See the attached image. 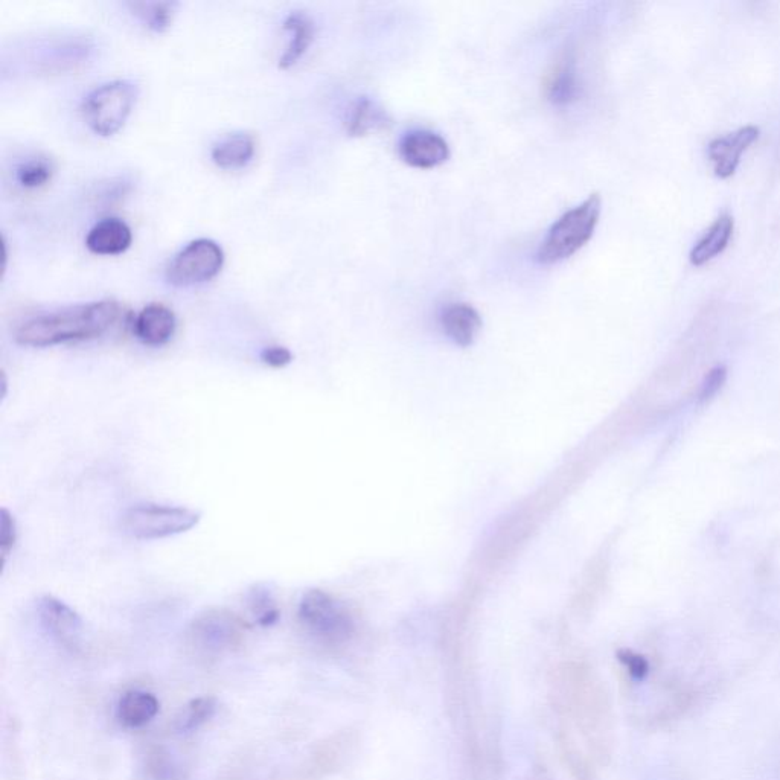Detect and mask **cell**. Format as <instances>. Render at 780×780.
I'll use <instances>...</instances> for the list:
<instances>
[{"instance_id": "7", "label": "cell", "mask_w": 780, "mask_h": 780, "mask_svg": "<svg viewBox=\"0 0 780 780\" xmlns=\"http://www.w3.org/2000/svg\"><path fill=\"white\" fill-rule=\"evenodd\" d=\"M246 624L227 610H208L195 617L189 627V640L203 653L231 651L243 640Z\"/></svg>"}, {"instance_id": "12", "label": "cell", "mask_w": 780, "mask_h": 780, "mask_svg": "<svg viewBox=\"0 0 780 780\" xmlns=\"http://www.w3.org/2000/svg\"><path fill=\"white\" fill-rule=\"evenodd\" d=\"M132 229L121 218L107 217L98 221L86 237V247L95 255L115 256L132 246Z\"/></svg>"}, {"instance_id": "5", "label": "cell", "mask_w": 780, "mask_h": 780, "mask_svg": "<svg viewBox=\"0 0 780 780\" xmlns=\"http://www.w3.org/2000/svg\"><path fill=\"white\" fill-rule=\"evenodd\" d=\"M298 617L314 637L331 645L346 642L354 634V619L348 608L323 590L311 589L302 595Z\"/></svg>"}, {"instance_id": "10", "label": "cell", "mask_w": 780, "mask_h": 780, "mask_svg": "<svg viewBox=\"0 0 780 780\" xmlns=\"http://www.w3.org/2000/svg\"><path fill=\"white\" fill-rule=\"evenodd\" d=\"M400 156L409 167L432 170L450 159V147L438 133L415 130L401 139Z\"/></svg>"}, {"instance_id": "23", "label": "cell", "mask_w": 780, "mask_h": 780, "mask_svg": "<svg viewBox=\"0 0 780 780\" xmlns=\"http://www.w3.org/2000/svg\"><path fill=\"white\" fill-rule=\"evenodd\" d=\"M55 167L48 157H31L17 167L16 180L22 188L39 189L48 185L54 176Z\"/></svg>"}, {"instance_id": "21", "label": "cell", "mask_w": 780, "mask_h": 780, "mask_svg": "<svg viewBox=\"0 0 780 780\" xmlns=\"http://www.w3.org/2000/svg\"><path fill=\"white\" fill-rule=\"evenodd\" d=\"M217 700L214 697H199L189 701L176 721L177 732L192 733L214 718L217 712Z\"/></svg>"}, {"instance_id": "9", "label": "cell", "mask_w": 780, "mask_h": 780, "mask_svg": "<svg viewBox=\"0 0 780 780\" xmlns=\"http://www.w3.org/2000/svg\"><path fill=\"white\" fill-rule=\"evenodd\" d=\"M759 133L761 132L756 125H745L723 138L712 139L707 147V154L713 164L715 176L720 179L732 177L738 170L742 154L758 141Z\"/></svg>"}, {"instance_id": "24", "label": "cell", "mask_w": 780, "mask_h": 780, "mask_svg": "<svg viewBox=\"0 0 780 780\" xmlns=\"http://www.w3.org/2000/svg\"><path fill=\"white\" fill-rule=\"evenodd\" d=\"M0 554H2V563H7L11 550L16 546L17 541V523L13 514L7 508L0 512Z\"/></svg>"}, {"instance_id": "3", "label": "cell", "mask_w": 780, "mask_h": 780, "mask_svg": "<svg viewBox=\"0 0 780 780\" xmlns=\"http://www.w3.org/2000/svg\"><path fill=\"white\" fill-rule=\"evenodd\" d=\"M139 89L133 81L115 80L101 84L84 98V121L96 135L113 136L118 133L138 100Z\"/></svg>"}, {"instance_id": "18", "label": "cell", "mask_w": 780, "mask_h": 780, "mask_svg": "<svg viewBox=\"0 0 780 780\" xmlns=\"http://www.w3.org/2000/svg\"><path fill=\"white\" fill-rule=\"evenodd\" d=\"M246 607L256 625L263 628L273 627L279 621L278 601L269 584H255L246 595Z\"/></svg>"}, {"instance_id": "2", "label": "cell", "mask_w": 780, "mask_h": 780, "mask_svg": "<svg viewBox=\"0 0 780 780\" xmlns=\"http://www.w3.org/2000/svg\"><path fill=\"white\" fill-rule=\"evenodd\" d=\"M601 212V195L590 194L581 205L561 215L554 226L550 227L538 249V263L546 266L561 263L579 252L592 240Z\"/></svg>"}, {"instance_id": "17", "label": "cell", "mask_w": 780, "mask_h": 780, "mask_svg": "<svg viewBox=\"0 0 780 780\" xmlns=\"http://www.w3.org/2000/svg\"><path fill=\"white\" fill-rule=\"evenodd\" d=\"M159 712V701L150 692L128 691L118 703V720L128 729L147 726Z\"/></svg>"}, {"instance_id": "16", "label": "cell", "mask_w": 780, "mask_h": 780, "mask_svg": "<svg viewBox=\"0 0 780 780\" xmlns=\"http://www.w3.org/2000/svg\"><path fill=\"white\" fill-rule=\"evenodd\" d=\"M733 229H735V221H733L732 215L723 214L713 221L712 226L707 229L706 234L692 247L691 253H689V261H691L692 266H704L713 258L721 255L729 246Z\"/></svg>"}, {"instance_id": "1", "label": "cell", "mask_w": 780, "mask_h": 780, "mask_svg": "<svg viewBox=\"0 0 780 780\" xmlns=\"http://www.w3.org/2000/svg\"><path fill=\"white\" fill-rule=\"evenodd\" d=\"M121 316L118 302L109 299L90 302L26 320L17 328L16 340L19 345L31 348L87 342L109 333Z\"/></svg>"}, {"instance_id": "25", "label": "cell", "mask_w": 780, "mask_h": 780, "mask_svg": "<svg viewBox=\"0 0 780 780\" xmlns=\"http://www.w3.org/2000/svg\"><path fill=\"white\" fill-rule=\"evenodd\" d=\"M727 375L729 374H727L726 366H715L707 372L703 383H701L700 394H698L700 403H709L720 394L724 384H726Z\"/></svg>"}, {"instance_id": "15", "label": "cell", "mask_w": 780, "mask_h": 780, "mask_svg": "<svg viewBox=\"0 0 780 780\" xmlns=\"http://www.w3.org/2000/svg\"><path fill=\"white\" fill-rule=\"evenodd\" d=\"M442 328L456 345L470 346L482 328L480 314L468 304H451L441 317Z\"/></svg>"}, {"instance_id": "27", "label": "cell", "mask_w": 780, "mask_h": 780, "mask_svg": "<svg viewBox=\"0 0 780 780\" xmlns=\"http://www.w3.org/2000/svg\"><path fill=\"white\" fill-rule=\"evenodd\" d=\"M264 365L273 369H282L293 362V352L281 345L266 346L259 354Z\"/></svg>"}, {"instance_id": "19", "label": "cell", "mask_w": 780, "mask_h": 780, "mask_svg": "<svg viewBox=\"0 0 780 780\" xmlns=\"http://www.w3.org/2000/svg\"><path fill=\"white\" fill-rule=\"evenodd\" d=\"M387 124V115L375 101L362 98L352 107L348 119V133L355 138L369 135Z\"/></svg>"}, {"instance_id": "26", "label": "cell", "mask_w": 780, "mask_h": 780, "mask_svg": "<svg viewBox=\"0 0 780 780\" xmlns=\"http://www.w3.org/2000/svg\"><path fill=\"white\" fill-rule=\"evenodd\" d=\"M617 660L625 666L633 680L642 681L648 677L649 662L642 654L631 651V649H619L617 651Z\"/></svg>"}, {"instance_id": "20", "label": "cell", "mask_w": 780, "mask_h": 780, "mask_svg": "<svg viewBox=\"0 0 780 780\" xmlns=\"http://www.w3.org/2000/svg\"><path fill=\"white\" fill-rule=\"evenodd\" d=\"M576 93H578V78H576L575 63L569 58L558 64L554 74L550 75L547 96L552 103L564 106L575 100Z\"/></svg>"}, {"instance_id": "8", "label": "cell", "mask_w": 780, "mask_h": 780, "mask_svg": "<svg viewBox=\"0 0 780 780\" xmlns=\"http://www.w3.org/2000/svg\"><path fill=\"white\" fill-rule=\"evenodd\" d=\"M37 616L46 633L69 651L80 649L83 640V619L66 602L55 596H42L37 602Z\"/></svg>"}, {"instance_id": "6", "label": "cell", "mask_w": 780, "mask_h": 780, "mask_svg": "<svg viewBox=\"0 0 780 780\" xmlns=\"http://www.w3.org/2000/svg\"><path fill=\"white\" fill-rule=\"evenodd\" d=\"M223 264L224 252L220 244L209 238H199L174 256L167 269V279L176 287L203 284L215 278Z\"/></svg>"}, {"instance_id": "14", "label": "cell", "mask_w": 780, "mask_h": 780, "mask_svg": "<svg viewBox=\"0 0 780 780\" xmlns=\"http://www.w3.org/2000/svg\"><path fill=\"white\" fill-rule=\"evenodd\" d=\"M255 151L256 141L250 133H231L212 147L211 157L212 162L223 170H238L249 164Z\"/></svg>"}, {"instance_id": "4", "label": "cell", "mask_w": 780, "mask_h": 780, "mask_svg": "<svg viewBox=\"0 0 780 780\" xmlns=\"http://www.w3.org/2000/svg\"><path fill=\"white\" fill-rule=\"evenodd\" d=\"M200 514L183 506L145 503L128 508L121 517V529L135 540H162L185 534L199 525Z\"/></svg>"}, {"instance_id": "22", "label": "cell", "mask_w": 780, "mask_h": 780, "mask_svg": "<svg viewBox=\"0 0 780 780\" xmlns=\"http://www.w3.org/2000/svg\"><path fill=\"white\" fill-rule=\"evenodd\" d=\"M128 7L133 14L154 32H164L170 28L176 16L177 5L173 2H135Z\"/></svg>"}, {"instance_id": "13", "label": "cell", "mask_w": 780, "mask_h": 780, "mask_svg": "<svg viewBox=\"0 0 780 780\" xmlns=\"http://www.w3.org/2000/svg\"><path fill=\"white\" fill-rule=\"evenodd\" d=\"M282 28L290 34V40L284 54L279 58V68L288 69L301 60L313 43L314 23L304 11H293L285 17Z\"/></svg>"}, {"instance_id": "11", "label": "cell", "mask_w": 780, "mask_h": 780, "mask_svg": "<svg viewBox=\"0 0 780 780\" xmlns=\"http://www.w3.org/2000/svg\"><path fill=\"white\" fill-rule=\"evenodd\" d=\"M176 328V314L164 304L147 305L133 320V331L139 342L153 348L167 345L176 334Z\"/></svg>"}]
</instances>
